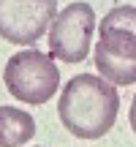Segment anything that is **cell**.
Masks as SVG:
<instances>
[{
    "instance_id": "cell-4",
    "label": "cell",
    "mask_w": 136,
    "mask_h": 147,
    "mask_svg": "<svg viewBox=\"0 0 136 147\" xmlns=\"http://www.w3.org/2000/svg\"><path fill=\"white\" fill-rule=\"evenodd\" d=\"M95 33V14L87 3H71L55 14L49 25V55L63 63H82L90 55Z\"/></svg>"
},
{
    "instance_id": "cell-2",
    "label": "cell",
    "mask_w": 136,
    "mask_h": 147,
    "mask_svg": "<svg viewBox=\"0 0 136 147\" xmlns=\"http://www.w3.org/2000/svg\"><path fill=\"white\" fill-rule=\"evenodd\" d=\"M95 44V68L109 84L136 82V11L133 5H117L104 16Z\"/></svg>"
},
{
    "instance_id": "cell-6",
    "label": "cell",
    "mask_w": 136,
    "mask_h": 147,
    "mask_svg": "<svg viewBox=\"0 0 136 147\" xmlns=\"http://www.w3.org/2000/svg\"><path fill=\"white\" fill-rule=\"evenodd\" d=\"M36 136V120L16 106H0V147H22Z\"/></svg>"
},
{
    "instance_id": "cell-3",
    "label": "cell",
    "mask_w": 136,
    "mask_h": 147,
    "mask_svg": "<svg viewBox=\"0 0 136 147\" xmlns=\"http://www.w3.org/2000/svg\"><path fill=\"white\" fill-rule=\"evenodd\" d=\"M3 82L14 98L25 104H46L60 87V71L49 55L38 49H25L16 52L5 63Z\"/></svg>"
},
{
    "instance_id": "cell-1",
    "label": "cell",
    "mask_w": 136,
    "mask_h": 147,
    "mask_svg": "<svg viewBox=\"0 0 136 147\" xmlns=\"http://www.w3.org/2000/svg\"><path fill=\"white\" fill-rule=\"evenodd\" d=\"M120 95L114 84L93 74H79L63 87L57 117L68 134L79 139H101L117 120Z\"/></svg>"
},
{
    "instance_id": "cell-5",
    "label": "cell",
    "mask_w": 136,
    "mask_h": 147,
    "mask_svg": "<svg viewBox=\"0 0 136 147\" xmlns=\"http://www.w3.org/2000/svg\"><path fill=\"white\" fill-rule=\"evenodd\" d=\"M57 0H0V38L11 44H36L49 30Z\"/></svg>"
}]
</instances>
